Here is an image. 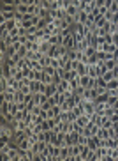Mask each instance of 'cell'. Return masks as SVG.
<instances>
[{
  "label": "cell",
  "mask_w": 118,
  "mask_h": 161,
  "mask_svg": "<svg viewBox=\"0 0 118 161\" xmlns=\"http://www.w3.org/2000/svg\"><path fill=\"white\" fill-rule=\"evenodd\" d=\"M85 90H86V87H83V85H78L76 87V90H74V96H78L83 99V96H85Z\"/></svg>",
  "instance_id": "e0dca14e"
},
{
  "label": "cell",
  "mask_w": 118,
  "mask_h": 161,
  "mask_svg": "<svg viewBox=\"0 0 118 161\" xmlns=\"http://www.w3.org/2000/svg\"><path fill=\"white\" fill-rule=\"evenodd\" d=\"M76 42H78V41H76V37H74V32L63 37V46H67L69 50H76Z\"/></svg>",
  "instance_id": "6da1fadb"
},
{
  "label": "cell",
  "mask_w": 118,
  "mask_h": 161,
  "mask_svg": "<svg viewBox=\"0 0 118 161\" xmlns=\"http://www.w3.org/2000/svg\"><path fill=\"white\" fill-rule=\"evenodd\" d=\"M117 138H118V133H117Z\"/></svg>",
  "instance_id": "836d02e7"
},
{
  "label": "cell",
  "mask_w": 118,
  "mask_h": 161,
  "mask_svg": "<svg viewBox=\"0 0 118 161\" xmlns=\"http://www.w3.org/2000/svg\"><path fill=\"white\" fill-rule=\"evenodd\" d=\"M109 11H111V13H118V4H117V2H115L111 7H109Z\"/></svg>",
  "instance_id": "4316f807"
},
{
  "label": "cell",
  "mask_w": 118,
  "mask_h": 161,
  "mask_svg": "<svg viewBox=\"0 0 118 161\" xmlns=\"http://www.w3.org/2000/svg\"><path fill=\"white\" fill-rule=\"evenodd\" d=\"M104 4H106V0H95V5H97V7H102Z\"/></svg>",
  "instance_id": "f546056e"
},
{
  "label": "cell",
  "mask_w": 118,
  "mask_h": 161,
  "mask_svg": "<svg viewBox=\"0 0 118 161\" xmlns=\"http://www.w3.org/2000/svg\"><path fill=\"white\" fill-rule=\"evenodd\" d=\"M49 48H51V42H49L48 39L42 41V42H39V51H41V53L48 55V53H49Z\"/></svg>",
  "instance_id": "8992f818"
},
{
  "label": "cell",
  "mask_w": 118,
  "mask_h": 161,
  "mask_svg": "<svg viewBox=\"0 0 118 161\" xmlns=\"http://www.w3.org/2000/svg\"><path fill=\"white\" fill-rule=\"evenodd\" d=\"M69 158H71V145H63V147H60L58 161H69Z\"/></svg>",
  "instance_id": "7a4b0ae2"
},
{
  "label": "cell",
  "mask_w": 118,
  "mask_h": 161,
  "mask_svg": "<svg viewBox=\"0 0 118 161\" xmlns=\"http://www.w3.org/2000/svg\"><path fill=\"white\" fill-rule=\"evenodd\" d=\"M111 42L118 44V32H111Z\"/></svg>",
  "instance_id": "d4e9b609"
},
{
  "label": "cell",
  "mask_w": 118,
  "mask_h": 161,
  "mask_svg": "<svg viewBox=\"0 0 118 161\" xmlns=\"http://www.w3.org/2000/svg\"><path fill=\"white\" fill-rule=\"evenodd\" d=\"M57 92H58V87H57V83H53V81H51V83H48V85H46V90H44V94H46L48 98L55 96Z\"/></svg>",
  "instance_id": "3957f363"
},
{
  "label": "cell",
  "mask_w": 118,
  "mask_h": 161,
  "mask_svg": "<svg viewBox=\"0 0 118 161\" xmlns=\"http://www.w3.org/2000/svg\"><path fill=\"white\" fill-rule=\"evenodd\" d=\"M97 87H106V80L102 76H97Z\"/></svg>",
  "instance_id": "603a6c76"
},
{
  "label": "cell",
  "mask_w": 118,
  "mask_h": 161,
  "mask_svg": "<svg viewBox=\"0 0 118 161\" xmlns=\"http://www.w3.org/2000/svg\"><path fill=\"white\" fill-rule=\"evenodd\" d=\"M41 127H42V131H49V129H51V127H49V122H48V119H46V121H42Z\"/></svg>",
  "instance_id": "7402d4cb"
},
{
  "label": "cell",
  "mask_w": 118,
  "mask_h": 161,
  "mask_svg": "<svg viewBox=\"0 0 118 161\" xmlns=\"http://www.w3.org/2000/svg\"><path fill=\"white\" fill-rule=\"evenodd\" d=\"M0 2L5 5H16V0H0Z\"/></svg>",
  "instance_id": "484cf974"
},
{
  "label": "cell",
  "mask_w": 118,
  "mask_h": 161,
  "mask_svg": "<svg viewBox=\"0 0 118 161\" xmlns=\"http://www.w3.org/2000/svg\"><path fill=\"white\" fill-rule=\"evenodd\" d=\"M18 53H20V55L23 57V59H27V53H28V48H27V46L23 44V46L20 48V51H18Z\"/></svg>",
  "instance_id": "44dd1931"
},
{
  "label": "cell",
  "mask_w": 118,
  "mask_h": 161,
  "mask_svg": "<svg viewBox=\"0 0 118 161\" xmlns=\"http://www.w3.org/2000/svg\"><path fill=\"white\" fill-rule=\"evenodd\" d=\"M115 2H117V4H118V0H115Z\"/></svg>",
  "instance_id": "d6a6232c"
},
{
  "label": "cell",
  "mask_w": 118,
  "mask_h": 161,
  "mask_svg": "<svg viewBox=\"0 0 118 161\" xmlns=\"http://www.w3.org/2000/svg\"><path fill=\"white\" fill-rule=\"evenodd\" d=\"M113 4H115V0H106V4H104V7H106V9H109V7H111Z\"/></svg>",
  "instance_id": "83f0119b"
},
{
  "label": "cell",
  "mask_w": 118,
  "mask_h": 161,
  "mask_svg": "<svg viewBox=\"0 0 118 161\" xmlns=\"http://www.w3.org/2000/svg\"><path fill=\"white\" fill-rule=\"evenodd\" d=\"M18 25H20V23H18L16 20H7V23H5V28H7V30H11V28H16Z\"/></svg>",
  "instance_id": "d6986e66"
},
{
  "label": "cell",
  "mask_w": 118,
  "mask_h": 161,
  "mask_svg": "<svg viewBox=\"0 0 118 161\" xmlns=\"http://www.w3.org/2000/svg\"><path fill=\"white\" fill-rule=\"evenodd\" d=\"M117 62H118V55H117Z\"/></svg>",
  "instance_id": "1f68e13d"
},
{
  "label": "cell",
  "mask_w": 118,
  "mask_h": 161,
  "mask_svg": "<svg viewBox=\"0 0 118 161\" xmlns=\"http://www.w3.org/2000/svg\"><path fill=\"white\" fill-rule=\"evenodd\" d=\"M106 89L108 90H117L118 89V78H113V80H109L106 83Z\"/></svg>",
  "instance_id": "7c38bea8"
},
{
  "label": "cell",
  "mask_w": 118,
  "mask_h": 161,
  "mask_svg": "<svg viewBox=\"0 0 118 161\" xmlns=\"http://www.w3.org/2000/svg\"><path fill=\"white\" fill-rule=\"evenodd\" d=\"M21 59H23V57H21L20 53H14V55H11V57H9L5 62H7L9 66H18V62H20Z\"/></svg>",
  "instance_id": "ba28073f"
},
{
  "label": "cell",
  "mask_w": 118,
  "mask_h": 161,
  "mask_svg": "<svg viewBox=\"0 0 118 161\" xmlns=\"http://www.w3.org/2000/svg\"><path fill=\"white\" fill-rule=\"evenodd\" d=\"M78 13H79V7H78V5L71 4V5L67 7V14H71V16H78Z\"/></svg>",
  "instance_id": "9a60e30c"
},
{
  "label": "cell",
  "mask_w": 118,
  "mask_h": 161,
  "mask_svg": "<svg viewBox=\"0 0 118 161\" xmlns=\"http://www.w3.org/2000/svg\"><path fill=\"white\" fill-rule=\"evenodd\" d=\"M115 108H117V110H118V99H117V103H115Z\"/></svg>",
  "instance_id": "4dcf8cb0"
},
{
  "label": "cell",
  "mask_w": 118,
  "mask_h": 161,
  "mask_svg": "<svg viewBox=\"0 0 118 161\" xmlns=\"http://www.w3.org/2000/svg\"><path fill=\"white\" fill-rule=\"evenodd\" d=\"M88 75H90L92 78H97V76H100V71H99L97 64H90V66H88Z\"/></svg>",
  "instance_id": "52a82bcc"
},
{
  "label": "cell",
  "mask_w": 118,
  "mask_h": 161,
  "mask_svg": "<svg viewBox=\"0 0 118 161\" xmlns=\"http://www.w3.org/2000/svg\"><path fill=\"white\" fill-rule=\"evenodd\" d=\"M108 99H109V90L104 92V94H99L94 101H95V103H108Z\"/></svg>",
  "instance_id": "5bb4252c"
},
{
  "label": "cell",
  "mask_w": 118,
  "mask_h": 161,
  "mask_svg": "<svg viewBox=\"0 0 118 161\" xmlns=\"http://www.w3.org/2000/svg\"><path fill=\"white\" fill-rule=\"evenodd\" d=\"M97 92L99 94H104V92H108V89L106 87H97Z\"/></svg>",
  "instance_id": "f1b7e54d"
},
{
  "label": "cell",
  "mask_w": 118,
  "mask_h": 161,
  "mask_svg": "<svg viewBox=\"0 0 118 161\" xmlns=\"http://www.w3.org/2000/svg\"><path fill=\"white\" fill-rule=\"evenodd\" d=\"M48 41L51 42V44H57V46H62L63 44V37H62V34H53V36H49Z\"/></svg>",
  "instance_id": "5b68a950"
},
{
  "label": "cell",
  "mask_w": 118,
  "mask_h": 161,
  "mask_svg": "<svg viewBox=\"0 0 118 161\" xmlns=\"http://www.w3.org/2000/svg\"><path fill=\"white\" fill-rule=\"evenodd\" d=\"M117 66H118L117 59H109V60H104V67H106L108 71H113V69H115Z\"/></svg>",
  "instance_id": "30bf717a"
},
{
  "label": "cell",
  "mask_w": 118,
  "mask_h": 161,
  "mask_svg": "<svg viewBox=\"0 0 118 161\" xmlns=\"http://www.w3.org/2000/svg\"><path fill=\"white\" fill-rule=\"evenodd\" d=\"M88 14H90V13H86V11L79 9L78 16H76V23H81V25H86V21H88Z\"/></svg>",
  "instance_id": "277c9868"
},
{
  "label": "cell",
  "mask_w": 118,
  "mask_h": 161,
  "mask_svg": "<svg viewBox=\"0 0 118 161\" xmlns=\"http://www.w3.org/2000/svg\"><path fill=\"white\" fill-rule=\"evenodd\" d=\"M28 67L35 69V71H42V64L39 60H28Z\"/></svg>",
  "instance_id": "4fadbf2b"
},
{
  "label": "cell",
  "mask_w": 118,
  "mask_h": 161,
  "mask_svg": "<svg viewBox=\"0 0 118 161\" xmlns=\"http://www.w3.org/2000/svg\"><path fill=\"white\" fill-rule=\"evenodd\" d=\"M113 14H115V13H111V11H106V14H102V16H104V18H106L108 21H111V20H113Z\"/></svg>",
  "instance_id": "cb8c5ba5"
},
{
  "label": "cell",
  "mask_w": 118,
  "mask_h": 161,
  "mask_svg": "<svg viewBox=\"0 0 118 161\" xmlns=\"http://www.w3.org/2000/svg\"><path fill=\"white\" fill-rule=\"evenodd\" d=\"M97 136L100 138V140H108L109 138V129H106V127H99V131H97Z\"/></svg>",
  "instance_id": "9c48e42d"
},
{
  "label": "cell",
  "mask_w": 118,
  "mask_h": 161,
  "mask_svg": "<svg viewBox=\"0 0 118 161\" xmlns=\"http://www.w3.org/2000/svg\"><path fill=\"white\" fill-rule=\"evenodd\" d=\"M49 57H57L58 59V46L57 44H51V48H49V53H48Z\"/></svg>",
  "instance_id": "ac0fdd59"
},
{
  "label": "cell",
  "mask_w": 118,
  "mask_h": 161,
  "mask_svg": "<svg viewBox=\"0 0 118 161\" xmlns=\"http://www.w3.org/2000/svg\"><path fill=\"white\" fill-rule=\"evenodd\" d=\"M90 80H92V76H90V75H81V76H79V85H83V87H86V89H88Z\"/></svg>",
  "instance_id": "8fae6325"
},
{
  "label": "cell",
  "mask_w": 118,
  "mask_h": 161,
  "mask_svg": "<svg viewBox=\"0 0 118 161\" xmlns=\"http://www.w3.org/2000/svg\"><path fill=\"white\" fill-rule=\"evenodd\" d=\"M102 78L106 80V83H108L109 80H113V78H115V76H113V71H106V73L102 75Z\"/></svg>",
  "instance_id": "ffe728a7"
},
{
  "label": "cell",
  "mask_w": 118,
  "mask_h": 161,
  "mask_svg": "<svg viewBox=\"0 0 118 161\" xmlns=\"http://www.w3.org/2000/svg\"><path fill=\"white\" fill-rule=\"evenodd\" d=\"M0 13H16V5H5V4H2Z\"/></svg>",
  "instance_id": "2e32d148"
}]
</instances>
